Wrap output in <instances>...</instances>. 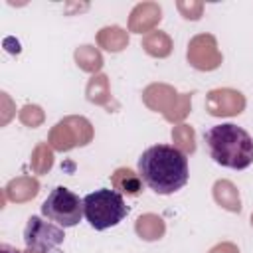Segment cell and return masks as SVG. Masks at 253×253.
Listing matches in <instances>:
<instances>
[{
	"label": "cell",
	"instance_id": "6da1fadb",
	"mask_svg": "<svg viewBox=\"0 0 253 253\" xmlns=\"http://www.w3.org/2000/svg\"><path fill=\"white\" fill-rule=\"evenodd\" d=\"M138 174L142 182L156 194L168 196L188 182V158L176 146L154 144L138 158Z\"/></svg>",
	"mask_w": 253,
	"mask_h": 253
},
{
	"label": "cell",
	"instance_id": "7a4b0ae2",
	"mask_svg": "<svg viewBox=\"0 0 253 253\" xmlns=\"http://www.w3.org/2000/svg\"><path fill=\"white\" fill-rule=\"evenodd\" d=\"M204 138L213 162L233 170H243L253 164V138L245 128L223 123L211 126Z\"/></svg>",
	"mask_w": 253,
	"mask_h": 253
},
{
	"label": "cell",
	"instance_id": "3957f363",
	"mask_svg": "<svg viewBox=\"0 0 253 253\" xmlns=\"http://www.w3.org/2000/svg\"><path fill=\"white\" fill-rule=\"evenodd\" d=\"M126 213L128 208L117 190L101 188L83 198V215L87 217L89 225L99 231L119 225Z\"/></svg>",
	"mask_w": 253,
	"mask_h": 253
},
{
	"label": "cell",
	"instance_id": "277c9868",
	"mask_svg": "<svg viewBox=\"0 0 253 253\" xmlns=\"http://www.w3.org/2000/svg\"><path fill=\"white\" fill-rule=\"evenodd\" d=\"M142 101L150 111L162 113L168 123H182L192 111V93H178L168 83H150L144 87Z\"/></svg>",
	"mask_w": 253,
	"mask_h": 253
},
{
	"label": "cell",
	"instance_id": "5b68a950",
	"mask_svg": "<svg viewBox=\"0 0 253 253\" xmlns=\"http://www.w3.org/2000/svg\"><path fill=\"white\" fill-rule=\"evenodd\" d=\"M93 140V125L79 115H71L55 123L47 134V144L53 150L67 152L75 146H85Z\"/></svg>",
	"mask_w": 253,
	"mask_h": 253
},
{
	"label": "cell",
	"instance_id": "8992f818",
	"mask_svg": "<svg viewBox=\"0 0 253 253\" xmlns=\"http://www.w3.org/2000/svg\"><path fill=\"white\" fill-rule=\"evenodd\" d=\"M42 213L47 219L59 223L61 227H73L81 221L83 200H79V196L73 194L71 190L57 186L49 192V196L42 204Z\"/></svg>",
	"mask_w": 253,
	"mask_h": 253
},
{
	"label": "cell",
	"instance_id": "52a82bcc",
	"mask_svg": "<svg viewBox=\"0 0 253 253\" xmlns=\"http://www.w3.org/2000/svg\"><path fill=\"white\" fill-rule=\"evenodd\" d=\"M65 239L61 227L43 221L38 215H32L24 227V243L28 249L38 253H59V247Z\"/></svg>",
	"mask_w": 253,
	"mask_h": 253
},
{
	"label": "cell",
	"instance_id": "ba28073f",
	"mask_svg": "<svg viewBox=\"0 0 253 253\" xmlns=\"http://www.w3.org/2000/svg\"><path fill=\"white\" fill-rule=\"evenodd\" d=\"M186 57H188V63L198 71H213L223 61V55L217 49V40L211 34L194 36L188 43Z\"/></svg>",
	"mask_w": 253,
	"mask_h": 253
},
{
	"label": "cell",
	"instance_id": "9c48e42d",
	"mask_svg": "<svg viewBox=\"0 0 253 253\" xmlns=\"http://www.w3.org/2000/svg\"><path fill=\"white\" fill-rule=\"evenodd\" d=\"M245 95L237 89L219 87L206 95V111L211 117H235L245 111Z\"/></svg>",
	"mask_w": 253,
	"mask_h": 253
},
{
	"label": "cell",
	"instance_id": "30bf717a",
	"mask_svg": "<svg viewBox=\"0 0 253 253\" xmlns=\"http://www.w3.org/2000/svg\"><path fill=\"white\" fill-rule=\"evenodd\" d=\"M162 20V8L156 2H140L130 10L128 32L132 34H150Z\"/></svg>",
	"mask_w": 253,
	"mask_h": 253
},
{
	"label": "cell",
	"instance_id": "8fae6325",
	"mask_svg": "<svg viewBox=\"0 0 253 253\" xmlns=\"http://www.w3.org/2000/svg\"><path fill=\"white\" fill-rule=\"evenodd\" d=\"M40 192V182L32 176H18L14 180H10L4 188V194L10 202L14 204H24V202H30L38 196Z\"/></svg>",
	"mask_w": 253,
	"mask_h": 253
},
{
	"label": "cell",
	"instance_id": "7c38bea8",
	"mask_svg": "<svg viewBox=\"0 0 253 253\" xmlns=\"http://www.w3.org/2000/svg\"><path fill=\"white\" fill-rule=\"evenodd\" d=\"M213 192V200L217 206H221L227 211L239 213L241 211V198H239V190L233 182L229 180H217L211 188Z\"/></svg>",
	"mask_w": 253,
	"mask_h": 253
},
{
	"label": "cell",
	"instance_id": "4fadbf2b",
	"mask_svg": "<svg viewBox=\"0 0 253 253\" xmlns=\"http://www.w3.org/2000/svg\"><path fill=\"white\" fill-rule=\"evenodd\" d=\"M111 184L119 194H126V196H138L142 192V178L140 174H136L130 168H117L111 174Z\"/></svg>",
	"mask_w": 253,
	"mask_h": 253
},
{
	"label": "cell",
	"instance_id": "5bb4252c",
	"mask_svg": "<svg viewBox=\"0 0 253 253\" xmlns=\"http://www.w3.org/2000/svg\"><path fill=\"white\" fill-rule=\"evenodd\" d=\"M134 231L140 239L144 241H156L160 237H164L166 233V223L160 215L156 213H142L136 217L134 221Z\"/></svg>",
	"mask_w": 253,
	"mask_h": 253
},
{
	"label": "cell",
	"instance_id": "9a60e30c",
	"mask_svg": "<svg viewBox=\"0 0 253 253\" xmlns=\"http://www.w3.org/2000/svg\"><path fill=\"white\" fill-rule=\"evenodd\" d=\"M97 45L107 51L119 53L128 45V32L121 26H105L97 32Z\"/></svg>",
	"mask_w": 253,
	"mask_h": 253
},
{
	"label": "cell",
	"instance_id": "2e32d148",
	"mask_svg": "<svg viewBox=\"0 0 253 253\" xmlns=\"http://www.w3.org/2000/svg\"><path fill=\"white\" fill-rule=\"evenodd\" d=\"M142 49H144L148 55L162 59V57H168V55L172 53L174 43H172V38H170L166 32L154 30V32H150V34H146V36L142 38Z\"/></svg>",
	"mask_w": 253,
	"mask_h": 253
},
{
	"label": "cell",
	"instance_id": "e0dca14e",
	"mask_svg": "<svg viewBox=\"0 0 253 253\" xmlns=\"http://www.w3.org/2000/svg\"><path fill=\"white\" fill-rule=\"evenodd\" d=\"M85 95L93 105L109 107L111 105V87H109V77L105 73H97L87 81Z\"/></svg>",
	"mask_w": 253,
	"mask_h": 253
},
{
	"label": "cell",
	"instance_id": "ac0fdd59",
	"mask_svg": "<svg viewBox=\"0 0 253 253\" xmlns=\"http://www.w3.org/2000/svg\"><path fill=\"white\" fill-rule=\"evenodd\" d=\"M73 57H75V63L79 65V69H83L87 73H93V75H97L101 71L103 63H105L101 51L93 45H79L75 49Z\"/></svg>",
	"mask_w": 253,
	"mask_h": 253
},
{
	"label": "cell",
	"instance_id": "d6986e66",
	"mask_svg": "<svg viewBox=\"0 0 253 253\" xmlns=\"http://www.w3.org/2000/svg\"><path fill=\"white\" fill-rule=\"evenodd\" d=\"M30 166L34 174H47L53 166V148L47 142H38L36 148L32 150Z\"/></svg>",
	"mask_w": 253,
	"mask_h": 253
},
{
	"label": "cell",
	"instance_id": "ffe728a7",
	"mask_svg": "<svg viewBox=\"0 0 253 253\" xmlns=\"http://www.w3.org/2000/svg\"><path fill=\"white\" fill-rule=\"evenodd\" d=\"M172 142L180 152L192 154L196 150V130L190 125L180 123L172 128Z\"/></svg>",
	"mask_w": 253,
	"mask_h": 253
},
{
	"label": "cell",
	"instance_id": "44dd1931",
	"mask_svg": "<svg viewBox=\"0 0 253 253\" xmlns=\"http://www.w3.org/2000/svg\"><path fill=\"white\" fill-rule=\"evenodd\" d=\"M18 119L22 125H26L30 128H38L45 121V113L40 105H24L18 113Z\"/></svg>",
	"mask_w": 253,
	"mask_h": 253
},
{
	"label": "cell",
	"instance_id": "7402d4cb",
	"mask_svg": "<svg viewBox=\"0 0 253 253\" xmlns=\"http://www.w3.org/2000/svg\"><path fill=\"white\" fill-rule=\"evenodd\" d=\"M176 8H178V12L186 20H200L202 12H204V2H198V0H178Z\"/></svg>",
	"mask_w": 253,
	"mask_h": 253
},
{
	"label": "cell",
	"instance_id": "603a6c76",
	"mask_svg": "<svg viewBox=\"0 0 253 253\" xmlns=\"http://www.w3.org/2000/svg\"><path fill=\"white\" fill-rule=\"evenodd\" d=\"M208 253H239V249H237L235 243H231V241H223V243L213 245Z\"/></svg>",
	"mask_w": 253,
	"mask_h": 253
},
{
	"label": "cell",
	"instance_id": "cb8c5ba5",
	"mask_svg": "<svg viewBox=\"0 0 253 253\" xmlns=\"http://www.w3.org/2000/svg\"><path fill=\"white\" fill-rule=\"evenodd\" d=\"M0 253H22L20 249H16V247H12V245H0Z\"/></svg>",
	"mask_w": 253,
	"mask_h": 253
},
{
	"label": "cell",
	"instance_id": "d4e9b609",
	"mask_svg": "<svg viewBox=\"0 0 253 253\" xmlns=\"http://www.w3.org/2000/svg\"><path fill=\"white\" fill-rule=\"evenodd\" d=\"M26 253H38V251H32V249H28V251H26Z\"/></svg>",
	"mask_w": 253,
	"mask_h": 253
},
{
	"label": "cell",
	"instance_id": "484cf974",
	"mask_svg": "<svg viewBox=\"0 0 253 253\" xmlns=\"http://www.w3.org/2000/svg\"><path fill=\"white\" fill-rule=\"evenodd\" d=\"M251 227H253V213H251Z\"/></svg>",
	"mask_w": 253,
	"mask_h": 253
}]
</instances>
